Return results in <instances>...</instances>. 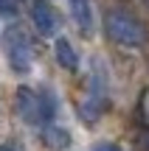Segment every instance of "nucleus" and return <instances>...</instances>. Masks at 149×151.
Returning a JSON list of instances; mask_svg holds the SVG:
<instances>
[{
	"instance_id": "nucleus-8",
	"label": "nucleus",
	"mask_w": 149,
	"mask_h": 151,
	"mask_svg": "<svg viewBox=\"0 0 149 151\" xmlns=\"http://www.w3.org/2000/svg\"><path fill=\"white\" fill-rule=\"evenodd\" d=\"M14 11H17L14 0H0V14H14Z\"/></svg>"
},
{
	"instance_id": "nucleus-6",
	"label": "nucleus",
	"mask_w": 149,
	"mask_h": 151,
	"mask_svg": "<svg viewBox=\"0 0 149 151\" xmlns=\"http://www.w3.org/2000/svg\"><path fill=\"white\" fill-rule=\"evenodd\" d=\"M56 62H59L65 70H79V53L73 50V45L68 39H56Z\"/></svg>"
},
{
	"instance_id": "nucleus-10",
	"label": "nucleus",
	"mask_w": 149,
	"mask_h": 151,
	"mask_svg": "<svg viewBox=\"0 0 149 151\" xmlns=\"http://www.w3.org/2000/svg\"><path fill=\"white\" fill-rule=\"evenodd\" d=\"M0 151H11V148H6V146H0Z\"/></svg>"
},
{
	"instance_id": "nucleus-1",
	"label": "nucleus",
	"mask_w": 149,
	"mask_h": 151,
	"mask_svg": "<svg viewBox=\"0 0 149 151\" xmlns=\"http://www.w3.org/2000/svg\"><path fill=\"white\" fill-rule=\"evenodd\" d=\"M104 31L113 42L124 45V48H141L144 45V28H141V22L124 9H110L104 14Z\"/></svg>"
},
{
	"instance_id": "nucleus-5",
	"label": "nucleus",
	"mask_w": 149,
	"mask_h": 151,
	"mask_svg": "<svg viewBox=\"0 0 149 151\" xmlns=\"http://www.w3.org/2000/svg\"><path fill=\"white\" fill-rule=\"evenodd\" d=\"M68 6H71L73 22H76L84 34H90L93 31V9H90V0H68Z\"/></svg>"
},
{
	"instance_id": "nucleus-2",
	"label": "nucleus",
	"mask_w": 149,
	"mask_h": 151,
	"mask_svg": "<svg viewBox=\"0 0 149 151\" xmlns=\"http://www.w3.org/2000/svg\"><path fill=\"white\" fill-rule=\"evenodd\" d=\"M17 112L25 123L37 126L42 120L54 118V98L48 92H37L31 87H20L17 90Z\"/></svg>"
},
{
	"instance_id": "nucleus-4",
	"label": "nucleus",
	"mask_w": 149,
	"mask_h": 151,
	"mask_svg": "<svg viewBox=\"0 0 149 151\" xmlns=\"http://www.w3.org/2000/svg\"><path fill=\"white\" fill-rule=\"evenodd\" d=\"M34 25H37V31L42 34V37H54V34L59 31V17H56V11L51 9V6L37 3L34 6Z\"/></svg>"
},
{
	"instance_id": "nucleus-3",
	"label": "nucleus",
	"mask_w": 149,
	"mask_h": 151,
	"mask_svg": "<svg viewBox=\"0 0 149 151\" xmlns=\"http://www.w3.org/2000/svg\"><path fill=\"white\" fill-rule=\"evenodd\" d=\"M6 50H9V62L14 73H28L31 70V42L20 28H9L6 31Z\"/></svg>"
},
{
	"instance_id": "nucleus-9",
	"label": "nucleus",
	"mask_w": 149,
	"mask_h": 151,
	"mask_svg": "<svg viewBox=\"0 0 149 151\" xmlns=\"http://www.w3.org/2000/svg\"><path fill=\"white\" fill-rule=\"evenodd\" d=\"M93 151H121V148H118L116 143H99V146H96Z\"/></svg>"
},
{
	"instance_id": "nucleus-7",
	"label": "nucleus",
	"mask_w": 149,
	"mask_h": 151,
	"mask_svg": "<svg viewBox=\"0 0 149 151\" xmlns=\"http://www.w3.org/2000/svg\"><path fill=\"white\" fill-rule=\"evenodd\" d=\"M42 143L51 151H62V148L71 146V134H68L65 129H59V126H48V129L42 132Z\"/></svg>"
}]
</instances>
